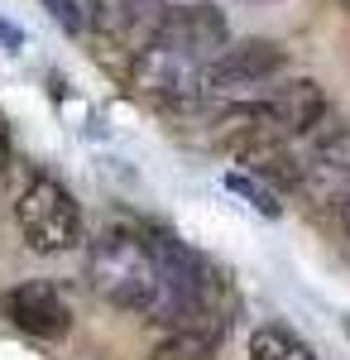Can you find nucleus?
<instances>
[{
	"label": "nucleus",
	"instance_id": "nucleus-2",
	"mask_svg": "<svg viewBox=\"0 0 350 360\" xmlns=\"http://www.w3.org/2000/svg\"><path fill=\"white\" fill-rule=\"evenodd\" d=\"M15 221L25 231V240L39 255H63L82 245V207L58 178L39 173L29 178L25 193L15 197Z\"/></svg>",
	"mask_w": 350,
	"mask_h": 360
},
{
	"label": "nucleus",
	"instance_id": "nucleus-8",
	"mask_svg": "<svg viewBox=\"0 0 350 360\" xmlns=\"http://www.w3.org/2000/svg\"><path fill=\"white\" fill-rule=\"evenodd\" d=\"M163 10H168V0H101V25H110L115 34H130L139 44H149V34H154Z\"/></svg>",
	"mask_w": 350,
	"mask_h": 360
},
{
	"label": "nucleus",
	"instance_id": "nucleus-9",
	"mask_svg": "<svg viewBox=\"0 0 350 360\" xmlns=\"http://www.w3.org/2000/svg\"><path fill=\"white\" fill-rule=\"evenodd\" d=\"M249 360H317V356L288 327H259V332L249 336Z\"/></svg>",
	"mask_w": 350,
	"mask_h": 360
},
{
	"label": "nucleus",
	"instance_id": "nucleus-7",
	"mask_svg": "<svg viewBox=\"0 0 350 360\" xmlns=\"http://www.w3.org/2000/svg\"><path fill=\"white\" fill-rule=\"evenodd\" d=\"M0 307H5L10 327H20V332L34 336V341H63V336L72 332V312L63 303V293H58L53 283H44V278L15 283Z\"/></svg>",
	"mask_w": 350,
	"mask_h": 360
},
{
	"label": "nucleus",
	"instance_id": "nucleus-11",
	"mask_svg": "<svg viewBox=\"0 0 350 360\" xmlns=\"http://www.w3.org/2000/svg\"><path fill=\"white\" fill-rule=\"evenodd\" d=\"M44 10L67 34H96V25H101V0H44Z\"/></svg>",
	"mask_w": 350,
	"mask_h": 360
},
{
	"label": "nucleus",
	"instance_id": "nucleus-13",
	"mask_svg": "<svg viewBox=\"0 0 350 360\" xmlns=\"http://www.w3.org/2000/svg\"><path fill=\"white\" fill-rule=\"evenodd\" d=\"M336 212H341V231H346V240H350V197L341 202V207H336Z\"/></svg>",
	"mask_w": 350,
	"mask_h": 360
},
{
	"label": "nucleus",
	"instance_id": "nucleus-5",
	"mask_svg": "<svg viewBox=\"0 0 350 360\" xmlns=\"http://www.w3.org/2000/svg\"><path fill=\"white\" fill-rule=\"evenodd\" d=\"M288 53L273 39H245V44H226V53H216L202 72V96H226L240 86H259L283 72Z\"/></svg>",
	"mask_w": 350,
	"mask_h": 360
},
{
	"label": "nucleus",
	"instance_id": "nucleus-1",
	"mask_svg": "<svg viewBox=\"0 0 350 360\" xmlns=\"http://www.w3.org/2000/svg\"><path fill=\"white\" fill-rule=\"evenodd\" d=\"M86 283L110 307L149 312V317L168 312V288H163V274H159L154 236H139L130 226H110V231H101L91 240V250H86Z\"/></svg>",
	"mask_w": 350,
	"mask_h": 360
},
{
	"label": "nucleus",
	"instance_id": "nucleus-14",
	"mask_svg": "<svg viewBox=\"0 0 350 360\" xmlns=\"http://www.w3.org/2000/svg\"><path fill=\"white\" fill-rule=\"evenodd\" d=\"M5 159H10V144H5V120H0V168H5Z\"/></svg>",
	"mask_w": 350,
	"mask_h": 360
},
{
	"label": "nucleus",
	"instance_id": "nucleus-6",
	"mask_svg": "<svg viewBox=\"0 0 350 360\" xmlns=\"http://www.w3.org/2000/svg\"><path fill=\"white\" fill-rule=\"evenodd\" d=\"M254 115H259V135L302 139L322 115H331V106H326V91L317 82L297 77V82H283L273 96H259Z\"/></svg>",
	"mask_w": 350,
	"mask_h": 360
},
{
	"label": "nucleus",
	"instance_id": "nucleus-10",
	"mask_svg": "<svg viewBox=\"0 0 350 360\" xmlns=\"http://www.w3.org/2000/svg\"><path fill=\"white\" fill-rule=\"evenodd\" d=\"M149 360H216V356H212V341H207V336H197L192 327H173V332L149 351Z\"/></svg>",
	"mask_w": 350,
	"mask_h": 360
},
{
	"label": "nucleus",
	"instance_id": "nucleus-12",
	"mask_svg": "<svg viewBox=\"0 0 350 360\" xmlns=\"http://www.w3.org/2000/svg\"><path fill=\"white\" fill-rule=\"evenodd\" d=\"M226 188L235 197H245L259 217H278V193L264 188V178H254V173H226Z\"/></svg>",
	"mask_w": 350,
	"mask_h": 360
},
{
	"label": "nucleus",
	"instance_id": "nucleus-3",
	"mask_svg": "<svg viewBox=\"0 0 350 360\" xmlns=\"http://www.w3.org/2000/svg\"><path fill=\"white\" fill-rule=\"evenodd\" d=\"M297 144V193L317 207H341L350 197V130L336 115H322Z\"/></svg>",
	"mask_w": 350,
	"mask_h": 360
},
{
	"label": "nucleus",
	"instance_id": "nucleus-4",
	"mask_svg": "<svg viewBox=\"0 0 350 360\" xmlns=\"http://www.w3.org/2000/svg\"><path fill=\"white\" fill-rule=\"evenodd\" d=\"M149 44L192 63V68H207L216 53H226L231 25L216 5H197V0L192 5H168L159 15V25H154V34H149Z\"/></svg>",
	"mask_w": 350,
	"mask_h": 360
}]
</instances>
